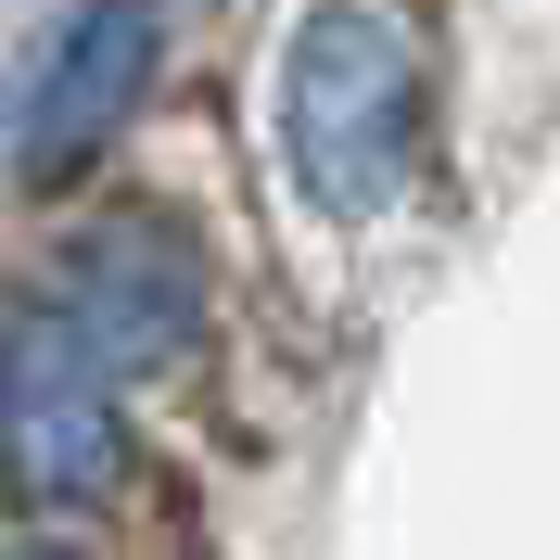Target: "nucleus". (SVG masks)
Returning <instances> with one entry per match:
<instances>
[{"mask_svg": "<svg viewBox=\"0 0 560 560\" xmlns=\"http://www.w3.org/2000/svg\"><path fill=\"white\" fill-rule=\"evenodd\" d=\"M280 166L306 178V205L331 217H395L420 166V51L395 13L370 0H318L306 26L280 38Z\"/></svg>", "mask_w": 560, "mask_h": 560, "instance_id": "nucleus-1", "label": "nucleus"}, {"mask_svg": "<svg viewBox=\"0 0 560 560\" xmlns=\"http://www.w3.org/2000/svg\"><path fill=\"white\" fill-rule=\"evenodd\" d=\"M115 395L128 383L103 370V345H90L51 293L13 306V331H0V458H13V485H26L38 510H77V497L115 485V458H128Z\"/></svg>", "mask_w": 560, "mask_h": 560, "instance_id": "nucleus-2", "label": "nucleus"}, {"mask_svg": "<svg viewBox=\"0 0 560 560\" xmlns=\"http://www.w3.org/2000/svg\"><path fill=\"white\" fill-rule=\"evenodd\" d=\"M51 306L103 345L115 383H140V370H166V357L205 331V268H191V243H178L166 217L115 205V217H90V230H77L65 280H51Z\"/></svg>", "mask_w": 560, "mask_h": 560, "instance_id": "nucleus-3", "label": "nucleus"}, {"mask_svg": "<svg viewBox=\"0 0 560 560\" xmlns=\"http://www.w3.org/2000/svg\"><path fill=\"white\" fill-rule=\"evenodd\" d=\"M140 77H153V0H77L26 90V140H13L26 178H77L115 140V115L140 103Z\"/></svg>", "mask_w": 560, "mask_h": 560, "instance_id": "nucleus-4", "label": "nucleus"}]
</instances>
